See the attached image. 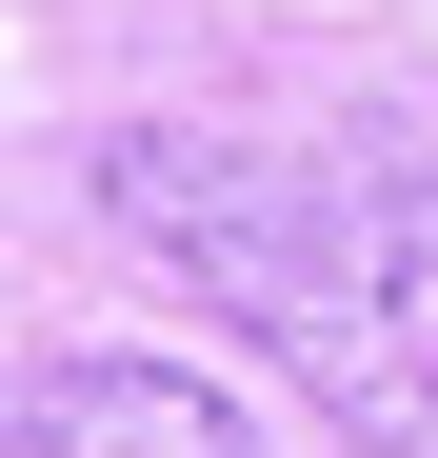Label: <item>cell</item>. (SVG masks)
I'll return each mask as SVG.
<instances>
[{
    "label": "cell",
    "instance_id": "6da1fadb",
    "mask_svg": "<svg viewBox=\"0 0 438 458\" xmlns=\"http://www.w3.org/2000/svg\"><path fill=\"white\" fill-rule=\"evenodd\" d=\"M100 199L219 279L339 399V438L438 458V160H240V140H120Z\"/></svg>",
    "mask_w": 438,
    "mask_h": 458
},
{
    "label": "cell",
    "instance_id": "7a4b0ae2",
    "mask_svg": "<svg viewBox=\"0 0 438 458\" xmlns=\"http://www.w3.org/2000/svg\"><path fill=\"white\" fill-rule=\"evenodd\" d=\"M0 458H259V419L180 359H40L0 378Z\"/></svg>",
    "mask_w": 438,
    "mask_h": 458
}]
</instances>
